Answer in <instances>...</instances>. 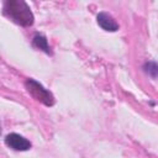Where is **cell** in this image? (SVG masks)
<instances>
[{
  "label": "cell",
  "instance_id": "cell-1",
  "mask_svg": "<svg viewBox=\"0 0 158 158\" xmlns=\"http://www.w3.org/2000/svg\"><path fill=\"white\" fill-rule=\"evenodd\" d=\"M4 14L14 22L21 26H31L33 23V14L30 6L22 0H7L4 2Z\"/></svg>",
  "mask_w": 158,
  "mask_h": 158
},
{
  "label": "cell",
  "instance_id": "cell-6",
  "mask_svg": "<svg viewBox=\"0 0 158 158\" xmlns=\"http://www.w3.org/2000/svg\"><path fill=\"white\" fill-rule=\"evenodd\" d=\"M143 69H144V72H146L149 77H152V78H158V64H157V63H154V62H148V63L144 64Z\"/></svg>",
  "mask_w": 158,
  "mask_h": 158
},
{
  "label": "cell",
  "instance_id": "cell-3",
  "mask_svg": "<svg viewBox=\"0 0 158 158\" xmlns=\"http://www.w3.org/2000/svg\"><path fill=\"white\" fill-rule=\"evenodd\" d=\"M5 143L15 151H28L31 148V142L19 133H9L5 137Z\"/></svg>",
  "mask_w": 158,
  "mask_h": 158
},
{
  "label": "cell",
  "instance_id": "cell-2",
  "mask_svg": "<svg viewBox=\"0 0 158 158\" xmlns=\"http://www.w3.org/2000/svg\"><path fill=\"white\" fill-rule=\"evenodd\" d=\"M25 86H26L27 91L36 100L41 101L46 106H52L54 104V98L51 94V91H48L42 84H40L38 81H36L35 79H27L26 83H25Z\"/></svg>",
  "mask_w": 158,
  "mask_h": 158
},
{
  "label": "cell",
  "instance_id": "cell-4",
  "mask_svg": "<svg viewBox=\"0 0 158 158\" xmlns=\"http://www.w3.org/2000/svg\"><path fill=\"white\" fill-rule=\"evenodd\" d=\"M96 21L99 23V26L101 28H104L105 31H110V32H115L118 30V25L115 21V19L107 14V12H99L96 16Z\"/></svg>",
  "mask_w": 158,
  "mask_h": 158
},
{
  "label": "cell",
  "instance_id": "cell-5",
  "mask_svg": "<svg viewBox=\"0 0 158 158\" xmlns=\"http://www.w3.org/2000/svg\"><path fill=\"white\" fill-rule=\"evenodd\" d=\"M33 46L35 47H37L38 49H42L43 52H46L47 54H51L52 52H51V47H49V44H48V41H47V38L43 36V35H36L35 37H33Z\"/></svg>",
  "mask_w": 158,
  "mask_h": 158
}]
</instances>
